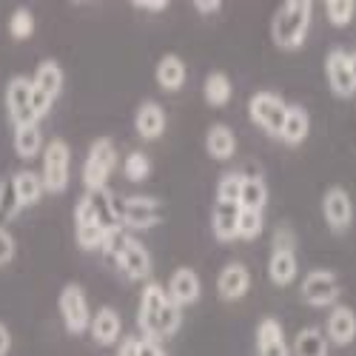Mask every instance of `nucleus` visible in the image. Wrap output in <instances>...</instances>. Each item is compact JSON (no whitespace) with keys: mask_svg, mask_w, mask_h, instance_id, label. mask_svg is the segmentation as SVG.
Wrapping results in <instances>:
<instances>
[{"mask_svg":"<svg viewBox=\"0 0 356 356\" xmlns=\"http://www.w3.org/2000/svg\"><path fill=\"white\" fill-rule=\"evenodd\" d=\"M12 186H15L20 209L40 202V197H43V180H40V174H35V171H17L12 177Z\"/></svg>","mask_w":356,"mask_h":356,"instance_id":"obj_26","label":"nucleus"},{"mask_svg":"<svg viewBox=\"0 0 356 356\" xmlns=\"http://www.w3.org/2000/svg\"><path fill=\"white\" fill-rule=\"evenodd\" d=\"M300 293H302V302L311 305V308H328V305L334 308V305H339L342 282H339V277L334 271L316 268V271L305 274Z\"/></svg>","mask_w":356,"mask_h":356,"instance_id":"obj_5","label":"nucleus"},{"mask_svg":"<svg viewBox=\"0 0 356 356\" xmlns=\"http://www.w3.org/2000/svg\"><path fill=\"white\" fill-rule=\"evenodd\" d=\"M300 262H296V251H271L268 257V280L277 288H285L296 280Z\"/></svg>","mask_w":356,"mask_h":356,"instance_id":"obj_24","label":"nucleus"},{"mask_svg":"<svg viewBox=\"0 0 356 356\" xmlns=\"http://www.w3.org/2000/svg\"><path fill=\"white\" fill-rule=\"evenodd\" d=\"M334 345L345 348L356 339V311L350 305H334L328 314V337Z\"/></svg>","mask_w":356,"mask_h":356,"instance_id":"obj_18","label":"nucleus"},{"mask_svg":"<svg viewBox=\"0 0 356 356\" xmlns=\"http://www.w3.org/2000/svg\"><path fill=\"white\" fill-rule=\"evenodd\" d=\"M12 350V334H9V328L3 322H0V356H6Z\"/></svg>","mask_w":356,"mask_h":356,"instance_id":"obj_44","label":"nucleus"},{"mask_svg":"<svg viewBox=\"0 0 356 356\" xmlns=\"http://www.w3.org/2000/svg\"><path fill=\"white\" fill-rule=\"evenodd\" d=\"M308 134H311V114H308V108L300 106V103H291L288 111H285V123H282V131H280L277 140H282L285 145L296 148V145H302L308 140Z\"/></svg>","mask_w":356,"mask_h":356,"instance_id":"obj_17","label":"nucleus"},{"mask_svg":"<svg viewBox=\"0 0 356 356\" xmlns=\"http://www.w3.org/2000/svg\"><path fill=\"white\" fill-rule=\"evenodd\" d=\"M205 152L214 160H231L236 152V134L225 123H214L205 134Z\"/></svg>","mask_w":356,"mask_h":356,"instance_id":"obj_23","label":"nucleus"},{"mask_svg":"<svg viewBox=\"0 0 356 356\" xmlns=\"http://www.w3.org/2000/svg\"><path fill=\"white\" fill-rule=\"evenodd\" d=\"M88 197V205H92V214H95V222L106 231L111 228H120V217H117V197L108 191V188H100V191H86Z\"/></svg>","mask_w":356,"mask_h":356,"instance_id":"obj_21","label":"nucleus"},{"mask_svg":"<svg viewBox=\"0 0 356 356\" xmlns=\"http://www.w3.org/2000/svg\"><path fill=\"white\" fill-rule=\"evenodd\" d=\"M32 86L38 88V92H43V95H49L54 100L57 95H60V88H63V69H60V63H57V60H43L38 66L35 77H32Z\"/></svg>","mask_w":356,"mask_h":356,"instance_id":"obj_27","label":"nucleus"},{"mask_svg":"<svg viewBox=\"0 0 356 356\" xmlns=\"http://www.w3.org/2000/svg\"><path fill=\"white\" fill-rule=\"evenodd\" d=\"M236 220H240V205L231 202H214L211 211V231L220 243H231L236 240Z\"/></svg>","mask_w":356,"mask_h":356,"instance_id":"obj_22","label":"nucleus"},{"mask_svg":"<svg viewBox=\"0 0 356 356\" xmlns=\"http://www.w3.org/2000/svg\"><path fill=\"white\" fill-rule=\"evenodd\" d=\"M134 129H137V134L143 140L163 137V131H165V111H163V106L154 103V100L140 103V108L134 114Z\"/></svg>","mask_w":356,"mask_h":356,"instance_id":"obj_19","label":"nucleus"},{"mask_svg":"<svg viewBox=\"0 0 356 356\" xmlns=\"http://www.w3.org/2000/svg\"><path fill=\"white\" fill-rule=\"evenodd\" d=\"M348 69H350V77H353V83H356V51L348 54Z\"/></svg>","mask_w":356,"mask_h":356,"instance_id":"obj_45","label":"nucleus"},{"mask_svg":"<svg viewBox=\"0 0 356 356\" xmlns=\"http://www.w3.org/2000/svg\"><path fill=\"white\" fill-rule=\"evenodd\" d=\"M20 211V202L12 186V177H3L0 180V228H3L9 220H15V214Z\"/></svg>","mask_w":356,"mask_h":356,"instance_id":"obj_33","label":"nucleus"},{"mask_svg":"<svg viewBox=\"0 0 356 356\" xmlns=\"http://www.w3.org/2000/svg\"><path fill=\"white\" fill-rule=\"evenodd\" d=\"M123 174L129 177L131 183H143L148 174H152V160H148L143 152H131L123 163Z\"/></svg>","mask_w":356,"mask_h":356,"instance_id":"obj_37","label":"nucleus"},{"mask_svg":"<svg viewBox=\"0 0 356 356\" xmlns=\"http://www.w3.org/2000/svg\"><path fill=\"white\" fill-rule=\"evenodd\" d=\"M322 217L334 234H342L353 222V200L342 186H331L322 194Z\"/></svg>","mask_w":356,"mask_h":356,"instance_id":"obj_9","label":"nucleus"},{"mask_svg":"<svg viewBox=\"0 0 356 356\" xmlns=\"http://www.w3.org/2000/svg\"><path fill=\"white\" fill-rule=\"evenodd\" d=\"M325 15H328L331 26L345 29L356 15V3L353 0H328V3H325Z\"/></svg>","mask_w":356,"mask_h":356,"instance_id":"obj_34","label":"nucleus"},{"mask_svg":"<svg viewBox=\"0 0 356 356\" xmlns=\"http://www.w3.org/2000/svg\"><path fill=\"white\" fill-rule=\"evenodd\" d=\"M285 111H288V103L274 95V92H257L251 95L248 100V114H251V120L265 129L271 137H280L282 131V123H285Z\"/></svg>","mask_w":356,"mask_h":356,"instance_id":"obj_7","label":"nucleus"},{"mask_svg":"<svg viewBox=\"0 0 356 356\" xmlns=\"http://www.w3.org/2000/svg\"><path fill=\"white\" fill-rule=\"evenodd\" d=\"M117 356H140V339L137 337H123L117 342Z\"/></svg>","mask_w":356,"mask_h":356,"instance_id":"obj_40","label":"nucleus"},{"mask_svg":"<svg viewBox=\"0 0 356 356\" xmlns=\"http://www.w3.org/2000/svg\"><path fill=\"white\" fill-rule=\"evenodd\" d=\"M57 308H60V316H63V325L66 331L80 337L88 331V322H92V311H88V300L77 282H69L63 285L60 291V300H57Z\"/></svg>","mask_w":356,"mask_h":356,"instance_id":"obj_8","label":"nucleus"},{"mask_svg":"<svg viewBox=\"0 0 356 356\" xmlns=\"http://www.w3.org/2000/svg\"><path fill=\"white\" fill-rule=\"evenodd\" d=\"M12 259H15V236L6 228H0V265H9Z\"/></svg>","mask_w":356,"mask_h":356,"instance_id":"obj_39","label":"nucleus"},{"mask_svg":"<svg viewBox=\"0 0 356 356\" xmlns=\"http://www.w3.org/2000/svg\"><path fill=\"white\" fill-rule=\"evenodd\" d=\"M137 325L143 331V339H168L180 331L183 325V311L177 308L160 282H148L140 293V305H137Z\"/></svg>","mask_w":356,"mask_h":356,"instance_id":"obj_1","label":"nucleus"},{"mask_svg":"<svg viewBox=\"0 0 356 356\" xmlns=\"http://www.w3.org/2000/svg\"><path fill=\"white\" fill-rule=\"evenodd\" d=\"M194 9H197L200 15H217V12L222 9V3H220V0H197Z\"/></svg>","mask_w":356,"mask_h":356,"instance_id":"obj_43","label":"nucleus"},{"mask_svg":"<svg viewBox=\"0 0 356 356\" xmlns=\"http://www.w3.org/2000/svg\"><path fill=\"white\" fill-rule=\"evenodd\" d=\"M134 9H140V12H152V15H160V12H165V9H168V0H137Z\"/></svg>","mask_w":356,"mask_h":356,"instance_id":"obj_41","label":"nucleus"},{"mask_svg":"<svg viewBox=\"0 0 356 356\" xmlns=\"http://www.w3.org/2000/svg\"><path fill=\"white\" fill-rule=\"evenodd\" d=\"M311 20H314L311 0H288V3H282L271 20V38L277 49L282 51L300 49L311 32Z\"/></svg>","mask_w":356,"mask_h":356,"instance_id":"obj_2","label":"nucleus"},{"mask_svg":"<svg viewBox=\"0 0 356 356\" xmlns=\"http://www.w3.org/2000/svg\"><path fill=\"white\" fill-rule=\"evenodd\" d=\"M69 168H72V148L66 140L54 137L46 143V152H43V171H40V180H43V191L49 194H63L69 186Z\"/></svg>","mask_w":356,"mask_h":356,"instance_id":"obj_3","label":"nucleus"},{"mask_svg":"<svg viewBox=\"0 0 356 356\" xmlns=\"http://www.w3.org/2000/svg\"><path fill=\"white\" fill-rule=\"evenodd\" d=\"M163 205L160 200L154 197H117V217H120V225L123 228H137V231H145V228H154L160 220H163Z\"/></svg>","mask_w":356,"mask_h":356,"instance_id":"obj_6","label":"nucleus"},{"mask_svg":"<svg viewBox=\"0 0 356 356\" xmlns=\"http://www.w3.org/2000/svg\"><path fill=\"white\" fill-rule=\"evenodd\" d=\"M268 205V186L262 177H245L243 194H240V209L243 211H265Z\"/></svg>","mask_w":356,"mask_h":356,"instance_id":"obj_29","label":"nucleus"},{"mask_svg":"<svg viewBox=\"0 0 356 356\" xmlns=\"http://www.w3.org/2000/svg\"><path fill=\"white\" fill-rule=\"evenodd\" d=\"M296 248V234L288 225H280L274 234V251H293Z\"/></svg>","mask_w":356,"mask_h":356,"instance_id":"obj_38","label":"nucleus"},{"mask_svg":"<svg viewBox=\"0 0 356 356\" xmlns=\"http://www.w3.org/2000/svg\"><path fill=\"white\" fill-rule=\"evenodd\" d=\"M114 262L120 265V271L129 280H148V274H152V254H148V248L140 240H134L131 234H129L126 245L120 248V254L114 257Z\"/></svg>","mask_w":356,"mask_h":356,"instance_id":"obj_12","label":"nucleus"},{"mask_svg":"<svg viewBox=\"0 0 356 356\" xmlns=\"http://www.w3.org/2000/svg\"><path fill=\"white\" fill-rule=\"evenodd\" d=\"M262 231H265V214L240 209V220H236V240H257Z\"/></svg>","mask_w":356,"mask_h":356,"instance_id":"obj_32","label":"nucleus"},{"mask_svg":"<svg viewBox=\"0 0 356 356\" xmlns=\"http://www.w3.org/2000/svg\"><path fill=\"white\" fill-rule=\"evenodd\" d=\"M154 77L160 83V88L165 92H180L186 86V77H188V69H186V60L180 54H165L160 57V63L154 69Z\"/></svg>","mask_w":356,"mask_h":356,"instance_id":"obj_20","label":"nucleus"},{"mask_svg":"<svg viewBox=\"0 0 356 356\" xmlns=\"http://www.w3.org/2000/svg\"><path fill=\"white\" fill-rule=\"evenodd\" d=\"M243 183H245V174H240V171H228V174H222V177H220V183H217V202L240 205Z\"/></svg>","mask_w":356,"mask_h":356,"instance_id":"obj_31","label":"nucleus"},{"mask_svg":"<svg viewBox=\"0 0 356 356\" xmlns=\"http://www.w3.org/2000/svg\"><path fill=\"white\" fill-rule=\"evenodd\" d=\"M106 228H100L97 222H92V225H77V231H74V236H77V245L83 248V251H100L103 248V240H106Z\"/></svg>","mask_w":356,"mask_h":356,"instance_id":"obj_35","label":"nucleus"},{"mask_svg":"<svg viewBox=\"0 0 356 356\" xmlns=\"http://www.w3.org/2000/svg\"><path fill=\"white\" fill-rule=\"evenodd\" d=\"M291 356H328V339L319 328H302L293 337Z\"/></svg>","mask_w":356,"mask_h":356,"instance_id":"obj_28","label":"nucleus"},{"mask_svg":"<svg viewBox=\"0 0 356 356\" xmlns=\"http://www.w3.org/2000/svg\"><path fill=\"white\" fill-rule=\"evenodd\" d=\"M140 356H168V353L154 339H140Z\"/></svg>","mask_w":356,"mask_h":356,"instance_id":"obj_42","label":"nucleus"},{"mask_svg":"<svg viewBox=\"0 0 356 356\" xmlns=\"http://www.w3.org/2000/svg\"><path fill=\"white\" fill-rule=\"evenodd\" d=\"M6 108L15 129L17 126H38L32 114V80L29 77H12L6 86Z\"/></svg>","mask_w":356,"mask_h":356,"instance_id":"obj_10","label":"nucleus"},{"mask_svg":"<svg viewBox=\"0 0 356 356\" xmlns=\"http://www.w3.org/2000/svg\"><path fill=\"white\" fill-rule=\"evenodd\" d=\"M88 331H92V339L97 345H103V348L117 345V342H120V334H123V319H120V314H117L111 305H103L92 316V322H88Z\"/></svg>","mask_w":356,"mask_h":356,"instance_id":"obj_16","label":"nucleus"},{"mask_svg":"<svg viewBox=\"0 0 356 356\" xmlns=\"http://www.w3.org/2000/svg\"><path fill=\"white\" fill-rule=\"evenodd\" d=\"M202 97L209 106L220 108V106H228L231 97H234V86H231V77L225 72H211L202 83Z\"/></svg>","mask_w":356,"mask_h":356,"instance_id":"obj_25","label":"nucleus"},{"mask_svg":"<svg viewBox=\"0 0 356 356\" xmlns=\"http://www.w3.org/2000/svg\"><path fill=\"white\" fill-rule=\"evenodd\" d=\"M117 165V148L108 137H100L92 143L88 148V157L83 163V186L86 191H100V188H108V177Z\"/></svg>","mask_w":356,"mask_h":356,"instance_id":"obj_4","label":"nucleus"},{"mask_svg":"<svg viewBox=\"0 0 356 356\" xmlns=\"http://www.w3.org/2000/svg\"><path fill=\"white\" fill-rule=\"evenodd\" d=\"M257 356H291L285 331L274 316H265L257 325Z\"/></svg>","mask_w":356,"mask_h":356,"instance_id":"obj_15","label":"nucleus"},{"mask_svg":"<svg viewBox=\"0 0 356 356\" xmlns=\"http://www.w3.org/2000/svg\"><path fill=\"white\" fill-rule=\"evenodd\" d=\"M43 148V134L38 126H17L15 129V152L20 160H32Z\"/></svg>","mask_w":356,"mask_h":356,"instance_id":"obj_30","label":"nucleus"},{"mask_svg":"<svg viewBox=\"0 0 356 356\" xmlns=\"http://www.w3.org/2000/svg\"><path fill=\"white\" fill-rule=\"evenodd\" d=\"M217 291L225 302H236L251 291V271L243 262H228L217 277Z\"/></svg>","mask_w":356,"mask_h":356,"instance_id":"obj_14","label":"nucleus"},{"mask_svg":"<svg viewBox=\"0 0 356 356\" xmlns=\"http://www.w3.org/2000/svg\"><path fill=\"white\" fill-rule=\"evenodd\" d=\"M9 35L15 40H26L35 35V15L29 9H15L9 17Z\"/></svg>","mask_w":356,"mask_h":356,"instance_id":"obj_36","label":"nucleus"},{"mask_svg":"<svg viewBox=\"0 0 356 356\" xmlns=\"http://www.w3.org/2000/svg\"><path fill=\"white\" fill-rule=\"evenodd\" d=\"M165 293H168V300L183 311V308H188V305H194V302L200 300L202 282H200V277H197L194 268H177V271L171 274V280H168Z\"/></svg>","mask_w":356,"mask_h":356,"instance_id":"obj_13","label":"nucleus"},{"mask_svg":"<svg viewBox=\"0 0 356 356\" xmlns=\"http://www.w3.org/2000/svg\"><path fill=\"white\" fill-rule=\"evenodd\" d=\"M325 80H328V88L337 97H353L356 95V83H353L350 69H348V51L345 49H331L325 54Z\"/></svg>","mask_w":356,"mask_h":356,"instance_id":"obj_11","label":"nucleus"}]
</instances>
